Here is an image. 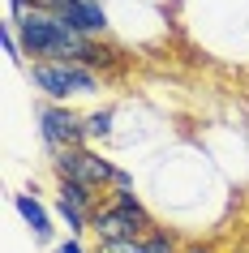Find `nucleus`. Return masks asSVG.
Segmentation results:
<instances>
[{
	"mask_svg": "<svg viewBox=\"0 0 249 253\" xmlns=\"http://www.w3.org/2000/svg\"><path fill=\"white\" fill-rule=\"evenodd\" d=\"M17 39H22V52L35 56V65H86L95 52V39H82L73 26H65L56 13H26L13 22Z\"/></svg>",
	"mask_w": 249,
	"mask_h": 253,
	"instance_id": "1",
	"label": "nucleus"
},
{
	"mask_svg": "<svg viewBox=\"0 0 249 253\" xmlns=\"http://www.w3.org/2000/svg\"><path fill=\"white\" fill-rule=\"evenodd\" d=\"M91 232L99 236V245H116V240L150 236L155 219L146 214V206L138 202L133 189H112V206H99L91 214Z\"/></svg>",
	"mask_w": 249,
	"mask_h": 253,
	"instance_id": "2",
	"label": "nucleus"
},
{
	"mask_svg": "<svg viewBox=\"0 0 249 253\" xmlns=\"http://www.w3.org/2000/svg\"><path fill=\"white\" fill-rule=\"evenodd\" d=\"M30 78L39 86L48 99H82V94H95L99 90V78H95V69L86 65H65V60H56V65H30Z\"/></svg>",
	"mask_w": 249,
	"mask_h": 253,
	"instance_id": "3",
	"label": "nucleus"
},
{
	"mask_svg": "<svg viewBox=\"0 0 249 253\" xmlns=\"http://www.w3.org/2000/svg\"><path fill=\"white\" fill-rule=\"evenodd\" d=\"M52 168L60 180H73V185H86V189H107L116 185V168L107 159H99V150H60V155H52Z\"/></svg>",
	"mask_w": 249,
	"mask_h": 253,
	"instance_id": "4",
	"label": "nucleus"
},
{
	"mask_svg": "<svg viewBox=\"0 0 249 253\" xmlns=\"http://www.w3.org/2000/svg\"><path fill=\"white\" fill-rule=\"evenodd\" d=\"M43 146L52 150V155H60V150H78L82 142H86V120L78 116V112H69V107H43Z\"/></svg>",
	"mask_w": 249,
	"mask_h": 253,
	"instance_id": "5",
	"label": "nucleus"
},
{
	"mask_svg": "<svg viewBox=\"0 0 249 253\" xmlns=\"http://www.w3.org/2000/svg\"><path fill=\"white\" fill-rule=\"evenodd\" d=\"M56 17H60L65 26H73L82 39H95V35H103V30H107V13H103L99 0H69L65 13H56Z\"/></svg>",
	"mask_w": 249,
	"mask_h": 253,
	"instance_id": "6",
	"label": "nucleus"
},
{
	"mask_svg": "<svg viewBox=\"0 0 249 253\" xmlns=\"http://www.w3.org/2000/svg\"><path fill=\"white\" fill-rule=\"evenodd\" d=\"M99 253H181L176 249V236L155 227L150 236H138V240H116V245H99Z\"/></svg>",
	"mask_w": 249,
	"mask_h": 253,
	"instance_id": "7",
	"label": "nucleus"
},
{
	"mask_svg": "<svg viewBox=\"0 0 249 253\" xmlns=\"http://www.w3.org/2000/svg\"><path fill=\"white\" fill-rule=\"evenodd\" d=\"M13 206H17V214H22V219L30 223L35 240H43V245H48V240H52V214L43 211V202L35 198V193H17V198H13Z\"/></svg>",
	"mask_w": 249,
	"mask_h": 253,
	"instance_id": "8",
	"label": "nucleus"
},
{
	"mask_svg": "<svg viewBox=\"0 0 249 253\" xmlns=\"http://www.w3.org/2000/svg\"><path fill=\"white\" fill-rule=\"evenodd\" d=\"M95 193L99 189H86V185H73V180H60V202H69V206H78V211L95 214L99 206H95Z\"/></svg>",
	"mask_w": 249,
	"mask_h": 253,
	"instance_id": "9",
	"label": "nucleus"
},
{
	"mask_svg": "<svg viewBox=\"0 0 249 253\" xmlns=\"http://www.w3.org/2000/svg\"><path fill=\"white\" fill-rule=\"evenodd\" d=\"M56 214L65 219V227H69V232H73V236L91 227V214H86V211H78V206H69V202H56Z\"/></svg>",
	"mask_w": 249,
	"mask_h": 253,
	"instance_id": "10",
	"label": "nucleus"
},
{
	"mask_svg": "<svg viewBox=\"0 0 249 253\" xmlns=\"http://www.w3.org/2000/svg\"><path fill=\"white\" fill-rule=\"evenodd\" d=\"M112 107H103V112H95V116H86V137H107L112 133Z\"/></svg>",
	"mask_w": 249,
	"mask_h": 253,
	"instance_id": "11",
	"label": "nucleus"
},
{
	"mask_svg": "<svg viewBox=\"0 0 249 253\" xmlns=\"http://www.w3.org/2000/svg\"><path fill=\"white\" fill-rule=\"evenodd\" d=\"M30 4H35V13H65L69 0H30Z\"/></svg>",
	"mask_w": 249,
	"mask_h": 253,
	"instance_id": "12",
	"label": "nucleus"
},
{
	"mask_svg": "<svg viewBox=\"0 0 249 253\" xmlns=\"http://www.w3.org/2000/svg\"><path fill=\"white\" fill-rule=\"evenodd\" d=\"M4 52L13 56V60H22V43H17V35H13V30H4Z\"/></svg>",
	"mask_w": 249,
	"mask_h": 253,
	"instance_id": "13",
	"label": "nucleus"
},
{
	"mask_svg": "<svg viewBox=\"0 0 249 253\" xmlns=\"http://www.w3.org/2000/svg\"><path fill=\"white\" fill-rule=\"evenodd\" d=\"M56 253H86V249H82L78 236H69V240H60V245H56Z\"/></svg>",
	"mask_w": 249,
	"mask_h": 253,
	"instance_id": "14",
	"label": "nucleus"
},
{
	"mask_svg": "<svg viewBox=\"0 0 249 253\" xmlns=\"http://www.w3.org/2000/svg\"><path fill=\"white\" fill-rule=\"evenodd\" d=\"M185 253H215V249H202V245H194V249H185Z\"/></svg>",
	"mask_w": 249,
	"mask_h": 253,
	"instance_id": "15",
	"label": "nucleus"
}]
</instances>
